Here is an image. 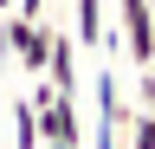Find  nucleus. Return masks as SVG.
Segmentation results:
<instances>
[{
  "label": "nucleus",
  "mask_w": 155,
  "mask_h": 149,
  "mask_svg": "<svg viewBox=\"0 0 155 149\" xmlns=\"http://www.w3.org/2000/svg\"><path fill=\"white\" fill-rule=\"evenodd\" d=\"M26 97L39 104V143H58V149H84V117H78V97H58L45 78H32Z\"/></svg>",
  "instance_id": "obj_1"
},
{
  "label": "nucleus",
  "mask_w": 155,
  "mask_h": 149,
  "mask_svg": "<svg viewBox=\"0 0 155 149\" xmlns=\"http://www.w3.org/2000/svg\"><path fill=\"white\" fill-rule=\"evenodd\" d=\"M45 46H52V26L45 20H19V13H0V52L26 71V78H39L45 71Z\"/></svg>",
  "instance_id": "obj_2"
},
{
  "label": "nucleus",
  "mask_w": 155,
  "mask_h": 149,
  "mask_svg": "<svg viewBox=\"0 0 155 149\" xmlns=\"http://www.w3.org/2000/svg\"><path fill=\"white\" fill-rule=\"evenodd\" d=\"M116 39H123V59L136 71L155 65V13H149V0H116Z\"/></svg>",
  "instance_id": "obj_3"
},
{
  "label": "nucleus",
  "mask_w": 155,
  "mask_h": 149,
  "mask_svg": "<svg viewBox=\"0 0 155 149\" xmlns=\"http://www.w3.org/2000/svg\"><path fill=\"white\" fill-rule=\"evenodd\" d=\"M58 97H78V39L65 26H52V46H45V71H39Z\"/></svg>",
  "instance_id": "obj_4"
},
{
  "label": "nucleus",
  "mask_w": 155,
  "mask_h": 149,
  "mask_svg": "<svg viewBox=\"0 0 155 149\" xmlns=\"http://www.w3.org/2000/svg\"><path fill=\"white\" fill-rule=\"evenodd\" d=\"M110 0H71V39H78V52H97L110 39Z\"/></svg>",
  "instance_id": "obj_5"
},
{
  "label": "nucleus",
  "mask_w": 155,
  "mask_h": 149,
  "mask_svg": "<svg viewBox=\"0 0 155 149\" xmlns=\"http://www.w3.org/2000/svg\"><path fill=\"white\" fill-rule=\"evenodd\" d=\"M13 149H39V104L32 97L13 104Z\"/></svg>",
  "instance_id": "obj_6"
},
{
  "label": "nucleus",
  "mask_w": 155,
  "mask_h": 149,
  "mask_svg": "<svg viewBox=\"0 0 155 149\" xmlns=\"http://www.w3.org/2000/svg\"><path fill=\"white\" fill-rule=\"evenodd\" d=\"M123 149H155V110H129V123H123Z\"/></svg>",
  "instance_id": "obj_7"
},
{
  "label": "nucleus",
  "mask_w": 155,
  "mask_h": 149,
  "mask_svg": "<svg viewBox=\"0 0 155 149\" xmlns=\"http://www.w3.org/2000/svg\"><path fill=\"white\" fill-rule=\"evenodd\" d=\"M129 110H155V65L136 71V104H129Z\"/></svg>",
  "instance_id": "obj_8"
},
{
  "label": "nucleus",
  "mask_w": 155,
  "mask_h": 149,
  "mask_svg": "<svg viewBox=\"0 0 155 149\" xmlns=\"http://www.w3.org/2000/svg\"><path fill=\"white\" fill-rule=\"evenodd\" d=\"M13 13L19 20H45V0H13Z\"/></svg>",
  "instance_id": "obj_9"
},
{
  "label": "nucleus",
  "mask_w": 155,
  "mask_h": 149,
  "mask_svg": "<svg viewBox=\"0 0 155 149\" xmlns=\"http://www.w3.org/2000/svg\"><path fill=\"white\" fill-rule=\"evenodd\" d=\"M0 13H13V0H0Z\"/></svg>",
  "instance_id": "obj_10"
},
{
  "label": "nucleus",
  "mask_w": 155,
  "mask_h": 149,
  "mask_svg": "<svg viewBox=\"0 0 155 149\" xmlns=\"http://www.w3.org/2000/svg\"><path fill=\"white\" fill-rule=\"evenodd\" d=\"M39 149H58V143H39Z\"/></svg>",
  "instance_id": "obj_11"
}]
</instances>
